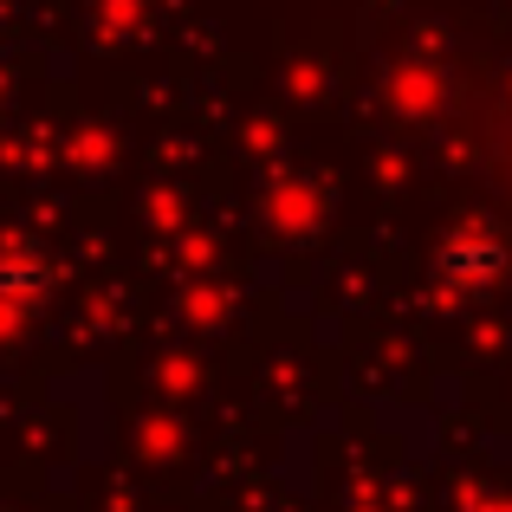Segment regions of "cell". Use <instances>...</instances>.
<instances>
[{
    "label": "cell",
    "instance_id": "6da1fadb",
    "mask_svg": "<svg viewBox=\"0 0 512 512\" xmlns=\"http://www.w3.org/2000/svg\"><path fill=\"white\" fill-rule=\"evenodd\" d=\"M435 273H441L448 292H493L512 273V247L493 234V227H461V234L441 247Z\"/></svg>",
    "mask_w": 512,
    "mask_h": 512
},
{
    "label": "cell",
    "instance_id": "7a4b0ae2",
    "mask_svg": "<svg viewBox=\"0 0 512 512\" xmlns=\"http://www.w3.org/2000/svg\"><path fill=\"white\" fill-rule=\"evenodd\" d=\"M46 286H52V266L39 260L33 247L7 240V247H0V299H13V305H39V299H46Z\"/></svg>",
    "mask_w": 512,
    "mask_h": 512
}]
</instances>
